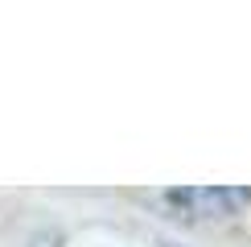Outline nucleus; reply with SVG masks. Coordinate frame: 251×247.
<instances>
[{
  "label": "nucleus",
  "mask_w": 251,
  "mask_h": 247,
  "mask_svg": "<svg viewBox=\"0 0 251 247\" xmlns=\"http://www.w3.org/2000/svg\"><path fill=\"white\" fill-rule=\"evenodd\" d=\"M169 198L185 202V206H214V214H218L231 202H243L247 194H239V190H181V194H169Z\"/></svg>",
  "instance_id": "f257e3e1"
}]
</instances>
